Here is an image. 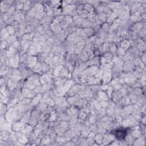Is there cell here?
<instances>
[{
  "label": "cell",
  "instance_id": "cell-1",
  "mask_svg": "<svg viewBox=\"0 0 146 146\" xmlns=\"http://www.w3.org/2000/svg\"><path fill=\"white\" fill-rule=\"evenodd\" d=\"M113 134L116 138L119 140L124 139L127 134V128L125 129H117L113 131Z\"/></svg>",
  "mask_w": 146,
  "mask_h": 146
}]
</instances>
